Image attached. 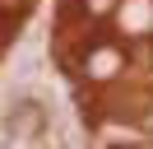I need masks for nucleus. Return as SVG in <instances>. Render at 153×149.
I'll use <instances>...</instances> for the list:
<instances>
[{
    "instance_id": "f257e3e1",
    "label": "nucleus",
    "mask_w": 153,
    "mask_h": 149,
    "mask_svg": "<svg viewBox=\"0 0 153 149\" xmlns=\"http://www.w3.org/2000/svg\"><path fill=\"white\" fill-rule=\"evenodd\" d=\"M42 126H47V112H42V102H33V98H19V102H10V107L0 112V130H5V144H28V140H37L42 135Z\"/></svg>"
},
{
    "instance_id": "f03ea898",
    "label": "nucleus",
    "mask_w": 153,
    "mask_h": 149,
    "mask_svg": "<svg viewBox=\"0 0 153 149\" xmlns=\"http://www.w3.org/2000/svg\"><path fill=\"white\" fill-rule=\"evenodd\" d=\"M121 70H125V56H121V47H111V42H97V47H88V56H84V74H88L93 84H111Z\"/></svg>"
},
{
    "instance_id": "7ed1b4c3",
    "label": "nucleus",
    "mask_w": 153,
    "mask_h": 149,
    "mask_svg": "<svg viewBox=\"0 0 153 149\" xmlns=\"http://www.w3.org/2000/svg\"><path fill=\"white\" fill-rule=\"evenodd\" d=\"M116 28L125 37H144L153 33V0H116Z\"/></svg>"
},
{
    "instance_id": "20e7f679",
    "label": "nucleus",
    "mask_w": 153,
    "mask_h": 149,
    "mask_svg": "<svg viewBox=\"0 0 153 149\" xmlns=\"http://www.w3.org/2000/svg\"><path fill=\"white\" fill-rule=\"evenodd\" d=\"M111 9H116V0H84V14H111Z\"/></svg>"
},
{
    "instance_id": "39448f33",
    "label": "nucleus",
    "mask_w": 153,
    "mask_h": 149,
    "mask_svg": "<svg viewBox=\"0 0 153 149\" xmlns=\"http://www.w3.org/2000/svg\"><path fill=\"white\" fill-rule=\"evenodd\" d=\"M0 149H5V130H0Z\"/></svg>"
}]
</instances>
